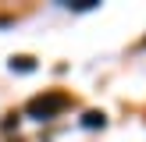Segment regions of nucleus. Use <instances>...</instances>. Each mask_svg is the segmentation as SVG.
<instances>
[{"mask_svg":"<svg viewBox=\"0 0 146 142\" xmlns=\"http://www.w3.org/2000/svg\"><path fill=\"white\" fill-rule=\"evenodd\" d=\"M68 106H71V96H68V92L50 89V92H39V96L29 99V103H25V114L36 117V121H50V117H57V114H64Z\"/></svg>","mask_w":146,"mask_h":142,"instance_id":"f257e3e1","label":"nucleus"},{"mask_svg":"<svg viewBox=\"0 0 146 142\" xmlns=\"http://www.w3.org/2000/svg\"><path fill=\"white\" fill-rule=\"evenodd\" d=\"M82 124H86V128H104L107 117H104L100 110H86V114H82Z\"/></svg>","mask_w":146,"mask_h":142,"instance_id":"f03ea898","label":"nucleus"},{"mask_svg":"<svg viewBox=\"0 0 146 142\" xmlns=\"http://www.w3.org/2000/svg\"><path fill=\"white\" fill-rule=\"evenodd\" d=\"M143 46H146V43H143Z\"/></svg>","mask_w":146,"mask_h":142,"instance_id":"39448f33","label":"nucleus"},{"mask_svg":"<svg viewBox=\"0 0 146 142\" xmlns=\"http://www.w3.org/2000/svg\"><path fill=\"white\" fill-rule=\"evenodd\" d=\"M100 0H71L68 7H75V11H89V7H96Z\"/></svg>","mask_w":146,"mask_h":142,"instance_id":"20e7f679","label":"nucleus"},{"mask_svg":"<svg viewBox=\"0 0 146 142\" xmlns=\"http://www.w3.org/2000/svg\"><path fill=\"white\" fill-rule=\"evenodd\" d=\"M11 68H14V71H36V60L21 53V57H14V60H11Z\"/></svg>","mask_w":146,"mask_h":142,"instance_id":"7ed1b4c3","label":"nucleus"}]
</instances>
